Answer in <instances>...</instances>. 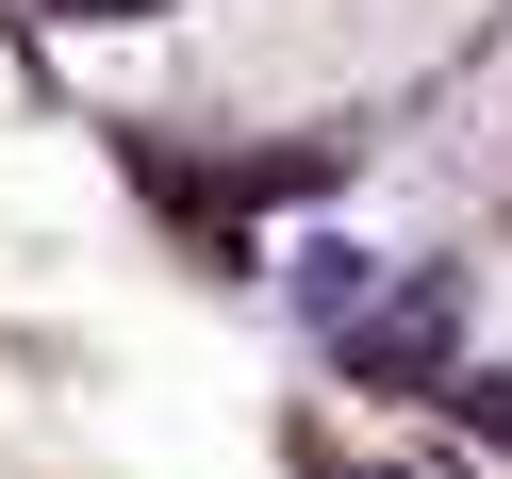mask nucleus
<instances>
[{
  "mask_svg": "<svg viewBox=\"0 0 512 479\" xmlns=\"http://www.w3.org/2000/svg\"><path fill=\"white\" fill-rule=\"evenodd\" d=\"M34 17H166V0H34Z\"/></svg>",
  "mask_w": 512,
  "mask_h": 479,
  "instance_id": "1",
  "label": "nucleus"
}]
</instances>
